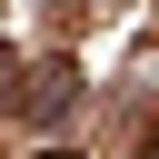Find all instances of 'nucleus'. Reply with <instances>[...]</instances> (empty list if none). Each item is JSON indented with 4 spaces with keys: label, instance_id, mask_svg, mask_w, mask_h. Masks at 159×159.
I'll list each match as a JSON object with an SVG mask.
<instances>
[{
    "label": "nucleus",
    "instance_id": "nucleus-1",
    "mask_svg": "<svg viewBox=\"0 0 159 159\" xmlns=\"http://www.w3.org/2000/svg\"><path fill=\"white\" fill-rule=\"evenodd\" d=\"M40 159H80V149H40Z\"/></svg>",
    "mask_w": 159,
    "mask_h": 159
}]
</instances>
